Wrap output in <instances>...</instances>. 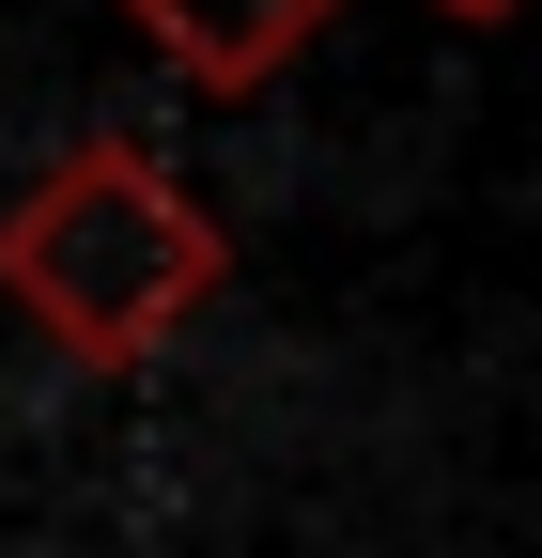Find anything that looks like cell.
<instances>
[{"mask_svg": "<svg viewBox=\"0 0 542 558\" xmlns=\"http://www.w3.org/2000/svg\"><path fill=\"white\" fill-rule=\"evenodd\" d=\"M233 295V233L156 140H62V156L0 202V311H16L62 373H156L171 341Z\"/></svg>", "mask_w": 542, "mask_h": 558, "instance_id": "cell-1", "label": "cell"}, {"mask_svg": "<svg viewBox=\"0 0 542 558\" xmlns=\"http://www.w3.org/2000/svg\"><path fill=\"white\" fill-rule=\"evenodd\" d=\"M109 16L140 32L186 94H263L295 47H325V32H342V0H109Z\"/></svg>", "mask_w": 542, "mask_h": 558, "instance_id": "cell-2", "label": "cell"}, {"mask_svg": "<svg viewBox=\"0 0 542 558\" xmlns=\"http://www.w3.org/2000/svg\"><path fill=\"white\" fill-rule=\"evenodd\" d=\"M434 16H465V32H496V16H527V0H434Z\"/></svg>", "mask_w": 542, "mask_h": 558, "instance_id": "cell-3", "label": "cell"}]
</instances>
